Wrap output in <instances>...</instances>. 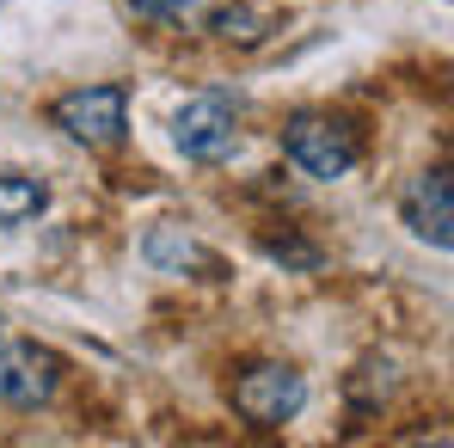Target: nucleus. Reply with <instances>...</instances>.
Returning a JSON list of instances; mask_svg holds the SVG:
<instances>
[{"label":"nucleus","mask_w":454,"mask_h":448,"mask_svg":"<svg viewBox=\"0 0 454 448\" xmlns=\"http://www.w3.org/2000/svg\"><path fill=\"white\" fill-rule=\"evenodd\" d=\"M50 123L80 142V148L92 153H111L123 148V136H129V92L117 86V80H105V86H74V92H62L56 105H50Z\"/></svg>","instance_id":"nucleus-1"},{"label":"nucleus","mask_w":454,"mask_h":448,"mask_svg":"<svg viewBox=\"0 0 454 448\" xmlns=\"http://www.w3.org/2000/svg\"><path fill=\"white\" fill-rule=\"evenodd\" d=\"M283 153H289V166H301L307 178L332 185V178H344L363 160V136L344 117H332V111H295L283 123Z\"/></svg>","instance_id":"nucleus-2"},{"label":"nucleus","mask_w":454,"mask_h":448,"mask_svg":"<svg viewBox=\"0 0 454 448\" xmlns=\"http://www.w3.org/2000/svg\"><path fill=\"white\" fill-rule=\"evenodd\" d=\"M227 393H233V412L252 430H283V424L301 418V405H307V381L289 363H252V369L233 374Z\"/></svg>","instance_id":"nucleus-3"},{"label":"nucleus","mask_w":454,"mask_h":448,"mask_svg":"<svg viewBox=\"0 0 454 448\" xmlns=\"http://www.w3.org/2000/svg\"><path fill=\"white\" fill-rule=\"evenodd\" d=\"M172 142H178L184 160H197V166H222L227 153L239 148V105H233L227 92H197V98H184L178 117H172Z\"/></svg>","instance_id":"nucleus-4"},{"label":"nucleus","mask_w":454,"mask_h":448,"mask_svg":"<svg viewBox=\"0 0 454 448\" xmlns=\"http://www.w3.org/2000/svg\"><path fill=\"white\" fill-rule=\"evenodd\" d=\"M56 387H62V357H56V350H43V344H12V350H0V405L37 412V405L56 399Z\"/></svg>","instance_id":"nucleus-5"},{"label":"nucleus","mask_w":454,"mask_h":448,"mask_svg":"<svg viewBox=\"0 0 454 448\" xmlns=\"http://www.w3.org/2000/svg\"><path fill=\"white\" fill-rule=\"evenodd\" d=\"M399 216H405V227H411L424 246L449 252V246H454V178H449V166L418 172L411 191L399 197Z\"/></svg>","instance_id":"nucleus-6"},{"label":"nucleus","mask_w":454,"mask_h":448,"mask_svg":"<svg viewBox=\"0 0 454 448\" xmlns=\"http://www.w3.org/2000/svg\"><path fill=\"white\" fill-rule=\"evenodd\" d=\"M43 209H50V185H43V178H31V172H0V233L37 222Z\"/></svg>","instance_id":"nucleus-7"},{"label":"nucleus","mask_w":454,"mask_h":448,"mask_svg":"<svg viewBox=\"0 0 454 448\" xmlns=\"http://www.w3.org/2000/svg\"><path fill=\"white\" fill-rule=\"evenodd\" d=\"M148 264H160V271H215V252H203L184 227H153L148 233Z\"/></svg>","instance_id":"nucleus-8"},{"label":"nucleus","mask_w":454,"mask_h":448,"mask_svg":"<svg viewBox=\"0 0 454 448\" xmlns=\"http://www.w3.org/2000/svg\"><path fill=\"white\" fill-rule=\"evenodd\" d=\"M129 6H136V19L166 25V31H209L222 0H129Z\"/></svg>","instance_id":"nucleus-9"},{"label":"nucleus","mask_w":454,"mask_h":448,"mask_svg":"<svg viewBox=\"0 0 454 448\" xmlns=\"http://www.w3.org/2000/svg\"><path fill=\"white\" fill-rule=\"evenodd\" d=\"M0 332H6V326H0Z\"/></svg>","instance_id":"nucleus-10"}]
</instances>
